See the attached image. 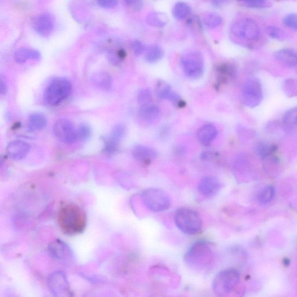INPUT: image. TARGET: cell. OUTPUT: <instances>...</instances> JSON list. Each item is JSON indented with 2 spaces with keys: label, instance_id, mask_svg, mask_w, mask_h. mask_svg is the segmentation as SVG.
<instances>
[{
  "label": "cell",
  "instance_id": "cell-1",
  "mask_svg": "<svg viewBox=\"0 0 297 297\" xmlns=\"http://www.w3.org/2000/svg\"><path fill=\"white\" fill-rule=\"evenodd\" d=\"M61 228L68 235L82 233L87 226L86 212L76 205L68 204L62 207L58 213Z\"/></svg>",
  "mask_w": 297,
  "mask_h": 297
},
{
  "label": "cell",
  "instance_id": "cell-2",
  "mask_svg": "<svg viewBox=\"0 0 297 297\" xmlns=\"http://www.w3.org/2000/svg\"><path fill=\"white\" fill-rule=\"evenodd\" d=\"M184 262L192 269L204 270L211 265L214 260L213 252L205 242L195 243L186 252Z\"/></svg>",
  "mask_w": 297,
  "mask_h": 297
},
{
  "label": "cell",
  "instance_id": "cell-3",
  "mask_svg": "<svg viewBox=\"0 0 297 297\" xmlns=\"http://www.w3.org/2000/svg\"><path fill=\"white\" fill-rule=\"evenodd\" d=\"M175 224L181 232L193 235L201 231L203 223L196 211L187 208H181L175 212Z\"/></svg>",
  "mask_w": 297,
  "mask_h": 297
},
{
  "label": "cell",
  "instance_id": "cell-4",
  "mask_svg": "<svg viewBox=\"0 0 297 297\" xmlns=\"http://www.w3.org/2000/svg\"><path fill=\"white\" fill-rule=\"evenodd\" d=\"M240 279V273L236 269L228 268L222 270L217 273L212 281V290L217 295H227L237 286Z\"/></svg>",
  "mask_w": 297,
  "mask_h": 297
},
{
  "label": "cell",
  "instance_id": "cell-5",
  "mask_svg": "<svg viewBox=\"0 0 297 297\" xmlns=\"http://www.w3.org/2000/svg\"><path fill=\"white\" fill-rule=\"evenodd\" d=\"M72 84L68 79L56 78L47 87L44 94L45 100L48 105L56 106L65 100L72 92Z\"/></svg>",
  "mask_w": 297,
  "mask_h": 297
},
{
  "label": "cell",
  "instance_id": "cell-6",
  "mask_svg": "<svg viewBox=\"0 0 297 297\" xmlns=\"http://www.w3.org/2000/svg\"><path fill=\"white\" fill-rule=\"evenodd\" d=\"M263 100L262 84L259 78L250 77L244 82L241 90V100L248 108H254Z\"/></svg>",
  "mask_w": 297,
  "mask_h": 297
},
{
  "label": "cell",
  "instance_id": "cell-7",
  "mask_svg": "<svg viewBox=\"0 0 297 297\" xmlns=\"http://www.w3.org/2000/svg\"><path fill=\"white\" fill-rule=\"evenodd\" d=\"M142 198L148 209L155 212L166 211L171 205L169 195L161 189H146L142 193Z\"/></svg>",
  "mask_w": 297,
  "mask_h": 297
},
{
  "label": "cell",
  "instance_id": "cell-8",
  "mask_svg": "<svg viewBox=\"0 0 297 297\" xmlns=\"http://www.w3.org/2000/svg\"><path fill=\"white\" fill-rule=\"evenodd\" d=\"M180 65L186 76L192 80L201 78L205 70L203 57L197 52L186 53L181 57Z\"/></svg>",
  "mask_w": 297,
  "mask_h": 297
},
{
  "label": "cell",
  "instance_id": "cell-9",
  "mask_svg": "<svg viewBox=\"0 0 297 297\" xmlns=\"http://www.w3.org/2000/svg\"><path fill=\"white\" fill-rule=\"evenodd\" d=\"M231 30L235 36L247 41H256L260 35L258 24L251 18H243L235 22Z\"/></svg>",
  "mask_w": 297,
  "mask_h": 297
},
{
  "label": "cell",
  "instance_id": "cell-10",
  "mask_svg": "<svg viewBox=\"0 0 297 297\" xmlns=\"http://www.w3.org/2000/svg\"><path fill=\"white\" fill-rule=\"evenodd\" d=\"M48 286L51 293L55 296L72 295L67 278L63 272L56 271L51 274L48 278Z\"/></svg>",
  "mask_w": 297,
  "mask_h": 297
},
{
  "label": "cell",
  "instance_id": "cell-11",
  "mask_svg": "<svg viewBox=\"0 0 297 297\" xmlns=\"http://www.w3.org/2000/svg\"><path fill=\"white\" fill-rule=\"evenodd\" d=\"M54 133L62 143L71 144L77 140L76 130L73 124L68 120L61 118L56 121L54 126Z\"/></svg>",
  "mask_w": 297,
  "mask_h": 297
},
{
  "label": "cell",
  "instance_id": "cell-12",
  "mask_svg": "<svg viewBox=\"0 0 297 297\" xmlns=\"http://www.w3.org/2000/svg\"><path fill=\"white\" fill-rule=\"evenodd\" d=\"M48 251L53 259L60 261H67L73 259L72 250L63 241L57 239L48 247Z\"/></svg>",
  "mask_w": 297,
  "mask_h": 297
},
{
  "label": "cell",
  "instance_id": "cell-13",
  "mask_svg": "<svg viewBox=\"0 0 297 297\" xmlns=\"http://www.w3.org/2000/svg\"><path fill=\"white\" fill-rule=\"evenodd\" d=\"M222 188L220 181L213 176L204 177L198 185V190L203 196L212 197L220 192Z\"/></svg>",
  "mask_w": 297,
  "mask_h": 297
},
{
  "label": "cell",
  "instance_id": "cell-14",
  "mask_svg": "<svg viewBox=\"0 0 297 297\" xmlns=\"http://www.w3.org/2000/svg\"><path fill=\"white\" fill-rule=\"evenodd\" d=\"M55 17L49 13L43 14L38 17L34 25L36 32L44 37L50 36L55 28Z\"/></svg>",
  "mask_w": 297,
  "mask_h": 297
},
{
  "label": "cell",
  "instance_id": "cell-15",
  "mask_svg": "<svg viewBox=\"0 0 297 297\" xmlns=\"http://www.w3.org/2000/svg\"><path fill=\"white\" fill-rule=\"evenodd\" d=\"M29 150V144L20 140L11 142L7 147V152L9 156L16 161L24 159Z\"/></svg>",
  "mask_w": 297,
  "mask_h": 297
},
{
  "label": "cell",
  "instance_id": "cell-16",
  "mask_svg": "<svg viewBox=\"0 0 297 297\" xmlns=\"http://www.w3.org/2000/svg\"><path fill=\"white\" fill-rule=\"evenodd\" d=\"M157 95L160 98L170 101L172 103L182 106L183 101L176 92L172 91L171 87L165 82H160L156 88Z\"/></svg>",
  "mask_w": 297,
  "mask_h": 297
},
{
  "label": "cell",
  "instance_id": "cell-17",
  "mask_svg": "<svg viewBox=\"0 0 297 297\" xmlns=\"http://www.w3.org/2000/svg\"><path fill=\"white\" fill-rule=\"evenodd\" d=\"M217 134L218 131L216 128L211 124H207L199 128L197 133V138L202 145L208 146L214 141Z\"/></svg>",
  "mask_w": 297,
  "mask_h": 297
},
{
  "label": "cell",
  "instance_id": "cell-18",
  "mask_svg": "<svg viewBox=\"0 0 297 297\" xmlns=\"http://www.w3.org/2000/svg\"><path fill=\"white\" fill-rule=\"evenodd\" d=\"M274 57L279 63L290 68H295L297 63V55L292 49H282L274 53Z\"/></svg>",
  "mask_w": 297,
  "mask_h": 297
},
{
  "label": "cell",
  "instance_id": "cell-19",
  "mask_svg": "<svg viewBox=\"0 0 297 297\" xmlns=\"http://www.w3.org/2000/svg\"><path fill=\"white\" fill-rule=\"evenodd\" d=\"M161 114V110L157 106L151 104L141 106L138 111V117L145 123H152L156 121Z\"/></svg>",
  "mask_w": 297,
  "mask_h": 297
},
{
  "label": "cell",
  "instance_id": "cell-20",
  "mask_svg": "<svg viewBox=\"0 0 297 297\" xmlns=\"http://www.w3.org/2000/svg\"><path fill=\"white\" fill-rule=\"evenodd\" d=\"M132 155L137 161L147 163L153 161L157 156L154 150L143 145H137L132 150Z\"/></svg>",
  "mask_w": 297,
  "mask_h": 297
},
{
  "label": "cell",
  "instance_id": "cell-21",
  "mask_svg": "<svg viewBox=\"0 0 297 297\" xmlns=\"http://www.w3.org/2000/svg\"><path fill=\"white\" fill-rule=\"evenodd\" d=\"M91 81L100 90L108 91L112 89L113 80L110 75L105 72H97L91 76Z\"/></svg>",
  "mask_w": 297,
  "mask_h": 297
},
{
  "label": "cell",
  "instance_id": "cell-22",
  "mask_svg": "<svg viewBox=\"0 0 297 297\" xmlns=\"http://www.w3.org/2000/svg\"><path fill=\"white\" fill-rule=\"evenodd\" d=\"M14 58L17 63L23 64L29 60L41 59V54L38 51L34 49L22 48L15 52Z\"/></svg>",
  "mask_w": 297,
  "mask_h": 297
},
{
  "label": "cell",
  "instance_id": "cell-23",
  "mask_svg": "<svg viewBox=\"0 0 297 297\" xmlns=\"http://www.w3.org/2000/svg\"><path fill=\"white\" fill-rule=\"evenodd\" d=\"M297 110L296 108L287 111L284 116L283 125L284 130L289 134H294L296 131Z\"/></svg>",
  "mask_w": 297,
  "mask_h": 297
},
{
  "label": "cell",
  "instance_id": "cell-24",
  "mask_svg": "<svg viewBox=\"0 0 297 297\" xmlns=\"http://www.w3.org/2000/svg\"><path fill=\"white\" fill-rule=\"evenodd\" d=\"M47 125V120L44 114L35 113L30 115L29 118L28 127L32 131H41Z\"/></svg>",
  "mask_w": 297,
  "mask_h": 297
},
{
  "label": "cell",
  "instance_id": "cell-25",
  "mask_svg": "<svg viewBox=\"0 0 297 297\" xmlns=\"http://www.w3.org/2000/svg\"><path fill=\"white\" fill-rule=\"evenodd\" d=\"M127 53L123 48H111L107 52V59L114 66H118L126 57Z\"/></svg>",
  "mask_w": 297,
  "mask_h": 297
},
{
  "label": "cell",
  "instance_id": "cell-26",
  "mask_svg": "<svg viewBox=\"0 0 297 297\" xmlns=\"http://www.w3.org/2000/svg\"><path fill=\"white\" fill-rule=\"evenodd\" d=\"M147 23L153 27L162 28L165 27L168 22V17L165 14L154 12L150 13L146 18Z\"/></svg>",
  "mask_w": 297,
  "mask_h": 297
},
{
  "label": "cell",
  "instance_id": "cell-27",
  "mask_svg": "<svg viewBox=\"0 0 297 297\" xmlns=\"http://www.w3.org/2000/svg\"><path fill=\"white\" fill-rule=\"evenodd\" d=\"M164 56V51L162 47L157 45L150 46L145 55L146 61L150 64H154L161 61Z\"/></svg>",
  "mask_w": 297,
  "mask_h": 297
},
{
  "label": "cell",
  "instance_id": "cell-28",
  "mask_svg": "<svg viewBox=\"0 0 297 297\" xmlns=\"http://www.w3.org/2000/svg\"><path fill=\"white\" fill-rule=\"evenodd\" d=\"M277 150V146L267 143H261L255 146V152L261 159L271 156Z\"/></svg>",
  "mask_w": 297,
  "mask_h": 297
},
{
  "label": "cell",
  "instance_id": "cell-29",
  "mask_svg": "<svg viewBox=\"0 0 297 297\" xmlns=\"http://www.w3.org/2000/svg\"><path fill=\"white\" fill-rule=\"evenodd\" d=\"M191 12V8L183 2H179L175 4L172 8V14L175 19L183 20L186 18Z\"/></svg>",
  "mask_w": 297,
  "mask_h": 297
},
{
  "label": "cell",
  "instance_id": "cell-30",
  "mask_svg": "<svg viewBox=\"0 0 297 297\" xmlns=\"http://www.w3.org/2000/svg\"><path fill=\"white\" fill-rule=\"evenodd\" d=\"M275 192V188L272 185H268L264 187L258 195L259 203L261 205H267L273 201Z\"/></svg>",
  "mask_w": 297,
  "mask_h": 297
},
{
  "label": "cell",
  "instance_id": "cell-31",
  "mask_svg": "<svg viewBox=\"0 0 297 297\" xmlns=\"http://www.w3.org/2000/svg\"><path fill=\"white\" fill-rule=\"evenodd\" d=\"M127 134V127L123 124H117L114 126L109 137L116 143L119 144Z\"/></svg>",
  "mask_w": 297,
  "mask_h": 297
},
{
  "label": "cell",
  "instance_id": "cell-32",
  "mask_svg": "<svg viewBox=\"0 0 297 297\" xmlns=\"http://www.w3.org/2000/svg\"><path fill=\"white\" fill-rule=\"evenodd\" d=\"M203 21L208 29H215L221 24L223 19L217 13L210 12L205 16Z\"/></svg>",
  "mask_w": 297,
  "mask_h": 297
},
{
  "label": "cell",
  "instance_id": "cell-33",
  "mask_svg": "<svg viewBox=\"0 0 297 297\" xmlns=\"http://www.w3.org/2000/svg\"><path fill=\"white\" fill-rule=\"evenodd\" d=\"M296 82L295 79H287L283 84V90L285 94L290 97L296 95Z\"/></svg>",
  "mask_w": 297,
  "mask_h": 297
},
{
  "label": "cell",
  "instance_id": "cell-34",
  "mask_svg": "<svg viewBox=\"0 0 297 297\" xmlns=\"http://www.w3.org/2000/svg\"><path fill=\"white\" fill-rule=\"evenodd\" d=\"M77 139L85 142L89 140L91 135V130L87 124H81L76 131Z\"/></svg>",
  "mask_w": 297,
  "mask_h": 297
},
{
  "label": "cell",
  "instance_id": "cell-35",
  "mask_svg": "<svg viewBox=\"0 0 297 297\" xmlns=\"http://www.w3.org/2000/svg\"><path fill=\"white\" fill-rule=\"evenodd\" d=\"M137 100L141 106L150 104L152 101L151 92L148 89L141 90L137 96Z\"/></svg>",
  "mask_w": 297,
  "mask_h": 297
},
{
  "label": "cell",
  "instance_id": "cell-36",
  "mask_svg": "<svg viewBox=\"0 0 297 297\" xmlns=\"http://www.w3.org/2000/svg\"><path fill=\"white\" fill-rule=\"evenodd\" d=\"M104 143L106 153L112 154L117 151L118 144L110 138L109 136L104 138Z\"/></svg>",
  "mask_w": 297,
  "mask_h": 297
},
{
  "label": "cell",
  "instance_id": "cell-37",
  "mask_svg": "<svg viewBox=\"0 0 297 297\" xmlns=\"http://www.w3.org/2000/svg\"><path fill=\"white\" fill-rule=\"evenodd\" d=\"M267 33L270 37L276 39L278 41H283L286 37L285 32L280 28L275 26H269L267 28Z\"/></svg>",
  "mask_w": 297,
  "mask_h": 297
},
{
  "label": "cell",
  "instance_id": "cell-38",
  "mask_svg": "<svg viewBox=\"0 0 297 297\" xmlns=\"http://www.w3.org/2000/svg\"><path fill=\"white\" fill-rule=\"evenodd\" d=\"M238 1L250 8H261L268 6V0H238Z\"/></svg>",
  "mask_w": 297,
  "mask_h": 297
},
{
  "label": "cell",
  "instance_id": "cell-39",
  "mask_svg": "<svg viewBox=\"0 0 297 297\" xmlns=\"http://www.w3.org/2000/svg\"><path fill=\"white\" fill-rule=\"evenodd\" d=\"M130 47L131 51L136 56L143 54L146 50L145 44L139 41L132 42Z\"/></svg>",
  "mask_w": 297,
  "mask_h": 297
},
{
  "label": "cell",
  "instance_id": "cell-40",
  "mask_svg": "<svg viewBox=\"0 0 297 297\" xmlns=\"http://www.w3.org/2000/svg\"><path fill=\"white\" fill-rule=\"evenodd\" d=\"M126 6L134 11H139L143 8V0H124Z\"/></svg>",
  "mask_w": 297,
  "mask_h": 297
},
{
  "label": "cell",
  "instance_id": "cell-41",
  "mask_svg": "<svg viewBox=\"0 0 297 297\" xmlns=\"http://www.w3.org/2000/svg\"><path fill=\"white\" fill-rule=\"evenodd\" d=\"M284 24L290 29L296 31L297 29V17L295 14H291L287 15L284 19Z\"/></svg>",
  "mask_w": 297,
  "mask_h": 297
},
{
  "label": "cell",
  "instance_id": "cell-42",
  "mask_svg": "<svg viewBox=\"0 0 297 297\" xmlns=\"http://www.w3.org/2000/svg\"><path fill=\"white\" fill-rule=\"evenodd\" d=\"M97 3L101 8L110 9L117 6L118 0H97Z\"/></svg>",
  "mask_w": 297,
  "mask_h": 297
},
{
  "label": "cell",
  "instance_id": "cell-43",
  "mask_svg": "<svg viewBox=\"0 0 297 297\" xmlns=\"http://www.w3.org/2000/svg\"><path fill=\"white\" fill-rule=\"evenodd\" d=\"M8 91L7 83L3 78L0 77V96L6 94Z\"/></svg>",
  "mask_w": 297,
  "mask_h": 297
},
{
  "label": "cell",
  "instance_id": "cell-44",
  "mask_svg": "<svg viewBox=\"0 0 297 297\" xmlns=\"http://www.w3.org/2000/svg\"><path fill=\"white\" fill-rule=\"evenodd\" d=\"M227 0H211L212 4L215 7H220L223 6Z\"/></svg>",
  "mask_w": 297,
  "mask_h": 297
},
{
  "label": "cell",
  "instance_id": "cell-45",
  "mask_svg": "<svg viewBox=\"0 0 297 297\" xmlns=\"http://www.w3.org/2000/svg\"><path fill=\"white\" fill-rule=\"evenodd\" d=\"M4 162V159L2 156H1V155H0V167L2 166V165H3V163Z\"/></svg>",
  "mask_w": 297,
  "mask_h": 297
}]
</instances>
